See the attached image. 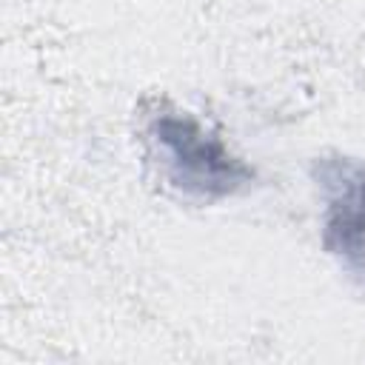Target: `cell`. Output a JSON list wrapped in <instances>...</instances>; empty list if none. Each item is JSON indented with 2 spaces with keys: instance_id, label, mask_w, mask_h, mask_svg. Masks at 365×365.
Segmentation results:
<instances>
[{
  "instance_id": "cell-1",
  "label": "cell",
  "mask_w": 365,
  "mask_h": 365,
  "mask_svg": "<svg viewBox=\"0 0 365 365\" xmlns=\"http://www.w3.org/2000/svg\"><path fill=\"white\" fill-rule=\"evenodd\" d=\"M331 231L339 234V245L354 254H365V180H342L336 200L331 202Z\"/></svg>"
}]
</instances>
